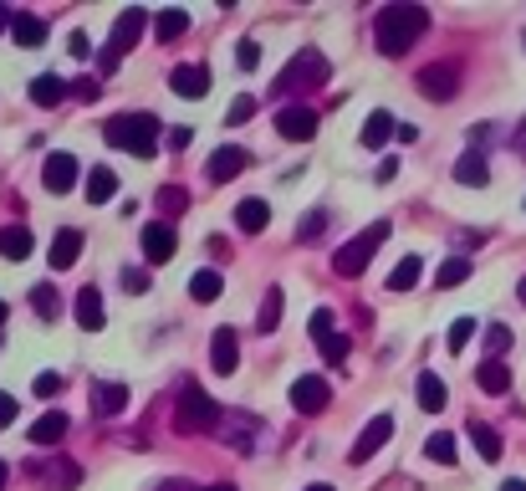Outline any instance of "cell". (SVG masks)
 <instances>
[{"mask_svg": "<svg viewBox=\"0 0 526 491\" xmlns=\"http://www.w3.org/2000/svg\"><path fill=\"white\" fill-rule=\"evenodd\" d=\"M424 31H429V11L414 5V0H394V5L373 16V47L384 57H404Z\"/></svg>", "mask_w": 526, "mask_h": 491, "instance_id": "obj_1", "label": "cell"}, {"mask_svg": "<svg viewBox=\"0 0 526 491\" xmlns=\"http://www.w3.org/2000/svg\"><path fill=\"white\" fill-rule=\"evenodd\" d=\"M103 139L113 149H129L139 159H154L159 154V118L154 113H118L103 123Z\"/></svg>", "mask_w": 526, "mask_h": 491, "instance_id": "obj_2", "label": "cell"}, {"mask_svg": "<svg viewBox=\"0 0 526 491\" xmlns=\"http://www.w3.org/2000/svg\"><path fill=\"white\" fill-rule=\"evenodd\" d=\"M220 420H225V404H215L200 384L180 389V410H174V430L180 435H215Z\"/></svg>", "mask_w": 526, "mask_h": 491, "instance_id": "obj_3", "label": "cell"}, {"mask_svg": "<svg viewBox=\"0 0 526 491\" xmlns=\"http://www.w3.org/2000/svg\"><path fill=\"white\" fill-rule=\"evenodd\" d=\"M388 231H394V225H388V220H378V225H368L363 235H353V241H347L343 251L333 256L337 277H363V266H368V261H373V251H378V246L388 241Z\"/></svg>", "mask_w": 526, "mask_h": 491, "instance_id": "obj_4", "label": "cell"}, {"mask_svg": "<svg viewBox=\"0 0 526 491\" xmlns=\"http://www.w3.org/2000/svg\"><path fill=\"white\" fill-rule=\"evenodd\" d=\"M327 82V57L317 52V47H302V52L286 62V72H282V82H276V92H307V88H322Z\"/></svg>", "mask_w": 526, "mask_h": 491, "instance_id": "obj_5", "label": "cell"}, {"mask_svg": "<svg viewBox=\"0 0 526 491\" xmlns=\"http://www.w3.org/2000/svg\"><path fill=\"white\" fill-rule=\"evenodd\" d=\"M414 82H419V92L429 103H449L460 92V62H429Z\"/></svg>", "mask_w": 526, "mask_h": 491, "instance_id": "obj_6", "label": "cell"}, {"mask_svg": "<svg viewBox=\"0 0 526 491\" xmlns=\"http://www.w3.org/2000/svg\"><path fill=\"white\" fill-rule=\"evenodd\" d=\"M327 404H333V384H327L322 374H302L292 384V410L296 414H322Z\"/></svg>", "mask_w": 526, "mask_h": 491, "instance_id": "obj_7", "label": "cell"}, {"mask_svg": "<svg viewBox=\"0 0 526 491\" xmlns=\"http://www.w3.org/2000/svg\"><path fill=\"white\" fill-rule=\"evenodd\" d=\"M388 435H394V414H373L368 425H363V435L353 440V451H347V461L353 465H363V461H373V455L388 445Z\"/></svg>", "mask_w": 526, "mask_h": 491, "instance_id": "obj_8", "label": "cell"}, {"mask_svg": "<svg viewBox=\"0 0 526 491\" xmlns=\"http://www.w3.org/2000/svg\"><path fill=\"white\" fill-rule=\"evenodd\" d=\"M31 476H36L46 491H77L82 465H77V461H67V455H52V461H36V465H31Z\"/></svg>", "mask_w": 526, "mask_h": 491, "instance_id": "obj_9", "label": "cell"}, {"mask_svg": "<svg viewBox=\"0 0 526 491\" xmlns=\"http://www.w3.org/2000/svg\"><path fill=\"white\" fill-rule=\"evenodd\" d=\"M149 21H154V16L139 11V5H133V11H123V16L113 21V41H108V52H113V57L133 52V47H139V37L149 31Z\"/></svg>", "mask_w": 526, "mask_h": 491, "instance_id": "obj_10", "label": "cell"}, {"mask_svg": "<svg viewBox=\"0 0 526 491\" xmlns=\"http://www.w3.org/2000/svg\"><path fill=\"white\" fill-rule=\"evenodd\" d=\"M256 420H251V414H241V410H225V420H220V430L215 435L225 440V445H231V451H256Z\"/></svg>", "mask_w": 526, "mask_h": 491, "instance_id": "obj_11", "label": "cell"}, {"mask_svg": "<svg viewBox=\"0 0 526 491\" xmlns=\"http://www.w3.org/2000/svg\"><path fill=\"white\" fill-rule=\"evenodd\" d=\"M312 338H317L322 359L333 363V369L347 359V338H343V333H333V312H327V308H317V312H312Z\"/></svg>", "mask_w": 526, "mask_h": 491, "instance_id": "obj_12", "label": "cell"}, {"mask_svg": "<svg viewBox=\"0 0 526 491\" xmlns=\"http://www.w3.org/2000/svg\"><path fill=\"white\" fill-rule=\"evenodd\" d=\"M245 164H251V154H245V149H235V143H225V149H215V154H210L205 180H210V184H231Z\"/></svg>", "mask_w": 526, "mask_h": 491, "instance_id": "obj_13", "label": "cell"}, {"mask_svg": "<svg viewBox=\"0 0 526 491\" xmlns=\"http://www.w3.org/2000/svg\"><path fill=\"white\" fill-rule=\"evenodd\" d=\"M174 251H180V235H174V225L169 220H154V225H143V256L154 261H174Z\"/></svg>", "mask_w": 526, "mask_h": 491, "instance_id": "obj_14", "label": "cell"}, {"mask_svg": "<svg viewBox=\"0 0 526 491\" xmlns=\"http://www.w3.org/2000/svg\"><path fill=\"white\" fill-rule=\"evenodd\" d=\"M235 363H241L235 328H215V338H210V369H215L220 379H231V374H235Z\"/></svg>", "mask_w": 526, "mask_h": 491, "instance_id": "obj_15", "label": "cell"}, {"mask_svg": "<svg viewBox=\"0 0 526 491\" xmlns=\"http://www.w3.org/2000/svg\"><path fill=\"white\" fill-rule=\"evenodd\" d=\"M276 133L292 143H307L312 133H317V113H312V108H282V113H276Z\"/></svg>", "mask_w": 526, "mask_h": 491, "instance_id": "obj_16", "label": "cell"}, {"mask_svg": "<svg viewBox=\"0 0 526 491\" xmlns=\"http://www.w3.org/2000/svg\"><path fill=\"white\" fill-rule=\"evenodd\" d=\"M169 88L180 92V98H205V92H210V72L200 62L174 67V72H169Z\"/></svg>", "mask_w": 526, "mask_h": 491, "instance_id": "obj_17", "label": "cell"}, {"mask_svg": "<svg viewBox=\"0 0 526 491\" xmlns=\"http://www.w3.org/2000/svg\"><path fill=\"white\" fill-rule=\"evenodd\" d=\"M41 180H46V190H52V194H67L72 184H77V159H72V154H52V159H46V169H41Z\"/></svg>", "mask_w": 526, "mask_h": 491, "instance_id": "obj_18", "label": "cell"}, {"mask_svg": "<svg viewBox=\"0 0 526 491\" xmlns=\"http://www.w3.org/2000/svg\"><path fill=\"white\" fill-rule=\"evenodd\" d=\"M92 410L98 414H123V404H129V389L123 384H108V379H92Z\"/></svg>", "mask_w": 526, "mask_h": 491, "instance_id": "obj_19", "label": "cell"}, {"mask_svg": "<svg viewBox=\"0 0 526 491\" xmlns=\"http://www.w3.org/2000/svg\"><path fill=\"white\" fill-rule=\"evenodd\" d=\"M235 225H241L245 235H261L271 225V205H266V200H256V194L241 200V205H235Z\"/></svg>", "mask_w": 526, "mask_h": 491, "instance_id": "obj_20", "label": "cell"}, {"mask_svg": "<svg viewBox=\"0 0 526 491\" xmlns=\"http://www.w3.org/2000/svg\"><path fill=\"white\" fill-rule=\"evenodd\" d=\"M11 37H15V47H41V41H46V21H41V16H31V11H15L11 16Z\"/></svg>", "mask_w": 526, "mask_h": 491, "instance_id": "obj_21", "label": "cell"}, {"mask_svg": "<svg viewBox=\"0 0 526 491\" xmlns=\"http://www.w3.org/2000/svg\"><path fill=\"white\" fill-rule=\"evenodd\" d=\"M77 256H82V231H57V241H52V272H67V266H77Z\"/></svg>", "mask_w": 526, "mask_h": 491, "instance_id": "obj_22", "label": "cell"}, {"mask_svg": "<svg viewBox=\"0 0 526 491\" xmlns=\"http://www.w3.org/2000/svg\"><path fill=\"white\" fill-rule=\"evenodd\" d=\"M455 180L470 184V190H486L490 184V169H486V154H475V149H465L460 164H455Z\"/></svg>", "mask_w": 526, "mask_h": 491, "instance_id": "obj_23", "label": "cell"}, {"mask_svg": "<svg viewBox=\"0 0 526 491\" xmlns=\"http://www.w3.org/2000/svg\"><path fill=\"white\" fill-rule=\"evenodd\" d=\"M67 98V82L57 78V72H41V78H31V103L36 108H57Z\"/></svg>", "mask_w": 526, "mask_h": 491, "instance_id": "obj_24", "label": "cell"}, {"mask_svg": "<svg viewBox=\"0 0 526 491\" xmlns=\"http://www.w3.org/2000/svg\"><path fill=\"white\" fill-rule=\"evenodd\" d=\"M118 194V174L108 164H92V174H88V205H108Z\"/></svg>", "mask_w": 526, "mask_h": 491, "instance_id": "obj_25", "label": "cell"}, {"mask_svg": "<svg viewBox=\"0 0 526 491\" xmlns=\"http://www.w3.org/2000/svg\"><path fill=\"white\" fill-rule=\"evenodd\" d=\"M0 256L5 261H26L31 256V231L26 225H0Z\"/></svg>", "mask_w": 526, "mask_h": 491, "instance_id": "obj_26", "label": "cell"}, {"mask_svg": "<svg viewBox=\"0 0 526 491\" xmlns=\"http://www.w3.org/2000/svg\"><path fill=\"white\" fill-rule=\"evenodd\" d=\"M77 323L88 328V333L103 328V292H98V287H82L77 292Z\"/></svg>", "mask_w": 526, "mask_h": 491, "instance_id": "obj_27", "label": "cell"}, {"mask_svg": "<svg viewBox=\"0 0 526 491\" xmlns=\"http://www.w3.org/2000/svg\"><path fill=\"white\" fill-rule=\"evenodd\" d=\"M475 384L486 389V394H506V389H511V369H506L500 359H486L480 369H475Z\"/></svg>", "mask_w": 526, "mask_h": 491, "instance_id": "obj_28", "label": "cell"}, {"mask_svg": "<svg viewBox=\"0 0 526 491\" xmlns=\"http://www.w3.org/2000/svg\"><path fill=\"white\" fill-rule=\"evenodd\" d=\"M394 133H398V118L384 113V108H378V113H368V123H363V143H368V149H378V143L394 139Z\"/></svg>", "mask_w": 526, "mask_h": 491, "instance_id": "obj_29", "label": "cell"}, {"mask_svg": "<svg viewBox=\"0 0 526 491\" xmlns=\"http://www.w3.org/2000/svg\"><path fill=\"white\" fill-rule=\"evenodd\" d=\"M67 435V414H41L36 425H31V445H57V440Z\"/></svg>", "mask_w": 526, "mask_h": 491, "instance_id": "obj_30", "label": "cell"}, {"mask_svg": "<svg viewBox=\"0 0 526 491\" xmlns=\"http://www.w3.org/2000/svg\"><path fill=\"white\" fill-rule=\"evenodd\" d=\"M419 277H424V256H404L388 277V292H409V287H419Z\"/></svg>", "mask_w": 526, "mask_h": 491, "instance_id": "obj_31", "label": "cell"}, {"mask_svg": "<svg viewBox=\"0 0 526 491\" xmlns=\"http://www.w3.org/2000/svg\"><path fill=\"white\" fill-rule=\"evenodd\" d=\"M31 308H36L41 323H57V318H62V298H57V287H52V282H46V287H31Z\"/></svg>", "mask_w": 526, "mask_h": 491, "instance_id": "obj_32", "label": "cell"}, {"mask_svg": "<svg viewBox=\"0 0 526 491\" xmlns=\"http://www.w3.org/2000/svg\"><path fill=\"white\" fill-rule=\"evenodd\" d=\"M276 323H282V287H266L261 312H256V333H276Z\"/></svg>", "mask_w": 526, "mask_h": 491, "instance_id": "obj_33", "label": "cell"}, {"mask_svg": "<svg viewBox=\"0 0 526 491\" xmlns=\"http://www.w3.org/2000/svg\"><path fill=\"white\" fill-rule=\"evenodd\" d=\"M220 292H225V277H220V272H210V266H205V272H194V277H190V298H194V302H215Z\"/></svg>", "mask_w": 526, "mask_h": 491, "instance_id": "obj_34", "label": "cell"}, {"mask_svg": "<svg viewBox=\"0 0 526 491\" xmlns=\"http://www.w3.org/2000/svg\"><path fill=\"white\" fill-rule=\"evenodd\" d=\"M470 440H475V451H480V461H500V435L486 420H470Z\"/></svg>", "mask_w": 526, "mask_h": 491, "instance_id": "obj_35", "label": "cell"}, {"mask_svg": "<svg viewBox=\"0 0 526 491\" xmlns=\"http://www.w3.org/2000/svg\"><path fill=\"white\" fill-rule=\"evenodd\" d=\"M419 410L424 414L445 410V384H439V374H419Z\"/></svg>", "mask_w": 526, "mask_h": 491, "instance_id": "obj_36", "label": "cell"}, {"mask_svg": "<svg viewBox=\"0 0 526 491\" xmlns=\"http://www.w3.org/2000/svg\"><path fill=\"white\" fill-rule=\"evenodd\" d=\"M154 31H159V41H180L184 31H190V16H184V11H159Z\"/></svg>", "mask_w": 526, "mask_h": 491, "instance_id": "obj_37", "label": "cell"}, {"mask_svg": "<svg viewBox=\"0 0 526 491\" xmlns=\"http://www.w3.org/2000/svg\"><path fill=\"white\" fill-rule=\"evenodd\" d=\"M159 210H164V215H184V210H190V190H184V184H164V190H159Z\"/></svg>", "mask_w": 526, "mask_h": 491, "instance_id": "obj_38", "label": "cell"}, {"mask_svg": "<svg viewBox=\"0 0 526 491\" xmlns=\"http://www.w3.org/2000/svg\"><path fill=\"white\" fill-rule=\"evenodd\" d=\"M424 455H429L435 465H449V461H455V435H445V430L429 435V440H424Z\"/></svg>", "mask_w": 526, "mask_h": 491, "instance_id": "obj_39", "label": "cell"}, {"mask_svg": "<svg viewBox=\"0 0 526 491\" xmlns=\"http://www.w3.org/2000/svg\"><path fill=\"white\" fill-rule=\"evenodd\" d=\"M465 277H470V261L465 256H449L445 266H439V277H435V287H460Z\"/></svg>", "mask_w": 526, "mask_h": 491, "instance_id": "obj_40", "label": "cell"}, {"mask_svg": "<svg viewBox=\"0 0 526 491\" xmlns=\"http://www.w3.org/2000/svg\"><path fill=\"white\" fill-rule=\"evenodd\" d=\"M470 338H475V318H455V323H449V333H445V349L460 353Z\"/></svg>", "mask_w": 526, "mask_h": 491, "instance_id": "obj_41", "label": "cell"}, {"mask_svg": "<svg viewBox=\"0 0 526 491\" xmlns=\"http://www.w3.org/2000/svg\"><path fill=\"white\" fill-rule=\"evenodd\" d=\"M251 113H256V98H251V92H241V98L231 103V113H225V123H231V129H241V123H251Z\"/></svg>", "mask_w": 526, "mask_h": 491, "instance_id": "obj_42", "label": "cell"}, {"mask_svg": "<svg viewBox=\"0 0 526 491\" xmlns=\"http://www.w3.org/2000/svg\"><path fill=\"white\" fill-rule=\"evenodd\" d=\"M149 272H143V266H129V272H123V292H129V298H143V292H149Z\"/></svg>", "mask_w": 526, "mask_h": 491, "instance_id": "obj_43", "label": "cell"}, {"mask_svg": "<svg viewBox=\"0 0 526 491\" xmlns=\"http://www.w3.org/2000/svg\"><path fill=\"white\" fill-rule=\"evenodd\" d=\"M322 225H327V215H322V210H312V215L302 220V225H296V241H317Z\"/></svg>", "mask_w": 526, "mask_h": 491, "instance_id": "obj_44", "label": "cell"}, {"mask_svg": "<svg viewBox=\"0 0 526 491\" xmlns=\"http://www.w3.org/2000/svg\"><path fill=\"white\" fill-rule=\"evenodd\" d=\"M256 62H261V47H256V41H241V47H235V67H241V72H251Z\"/></svg>", "mask_w": 526, "mask_h": 491, "instance_id": "obj_45", "label": "cell"}, {"mask_svg": "<svg viewBox=\"0 0 526 491\" xmlns=\"http://www.w3.org/2000/svg\"><path fill=\"white\" fill-rule=\"evenodd\" d=\"M486 143H496V129H490V123H475V129H470V149L480 154Z\"/></svg>", "mask_w": 526, "mask_h": 491, "instance_id": "obj_46", "label": "cell"}, {"mask_svg": "<svg viewBox=\"0 0 526 491\" xmlns=\"http://www.w3.org/2000/svg\"><path fill=\"white\" fill-rule=\"evenodd\" d=\"M506 349H511V328H490V359H500Z\"/></svg>", "mask_w": 526, "mask_h": 491, "instance_id": "obj_47", "label": "cell"}, {"mask_svg": "<svg viewBox=\"0 0 526 491\" xmlns=\"http://www.w3.org/2000/svg\"><path fill=\"white\" fill-rule=\"evenodd\" d=\"M15 414H21V404H15V394H5V389H0V430L11 425Z\"/></svg>", "mask_w": 526, "mask_h": 491, "instance_id": "obj_48", "label": "cell"}, {"mask_svg": "<svg viewBox=\"0 0 526 491\" xmlns=\"http://www.w3.org/2000/svg\"><path fill=\"white\" fill-rule=\"evenodd\" d=\"M57 389H62V374H36V394H41V400H52Z\"/></svg>", "mask_w": 526, "mask_h": 491, "instance_id": "obj_49", "label": "cell"}, {"mask_svg": "<svg viewBox=\"0 0 526 491\" xmlns=\"http://www.w3.org/2000/svg\"><path fill=\"white\" fill-rule=\"evenodd\" d=\"M67 52L77 57V62H88V57H92V47H88V37H82V31H72V41H67Z\"/></svg>", "mask_w": 526, "mask_h": 491, "instance_id": "obj_50", "label": "cell"}, {"mask_svg": "<svg viewBox=\"0 0 526 491\" xmlns=\"http://www.w3.org/2000/svg\"><path fill=\"white\" fill-rule=\"evenodd\" d=\"M154 491H200L194 481H184V476H174V481H154Z\"/></svg>", "mask_w": 526, "mask_h": 491, "instance_id": "obj_51", "label": "cell"}, {"mask_svg": "<svg viewBox=\"0 0 526 491\" xmlns=\"http://www.w3.org/2000/svg\"><path fill=\"white\" fill-rule=\"evenodd\" d=\"M511 149H516V154L526 159V118H521V123H516V133H511Z\"/></svg>", "mask_w": 526, "mask_h": 491, "instance_id": "obj_52", "label": "cell"}, {"mask_svg": "<svg viewBox=\"0 0 526 491\" xmlns=\"http://www.w3.org/2000/svg\"><path fill=\"white\" fill-rule=\"evenodd\" d=\"M169 149H190V129H174V133H169Z\"/></svg>", "mask_w": 526, "mask_h": 491, "instance_id": "obj_53", "label": "cell"}, {"mask_svg": "<svg viewBox=\"0 0 526 491\" xmlns=\"http://www.w3.org/2000/svg\"><path fill=\"white\" fill-rule=\"evenodd\" d=\"M98 92H103V88H98V82H92V78H88V82H77V98H88V103H92V98H98Z\"/></svg>", "mask_w": 526, "mask_h": 491, "instance_id": "obj_54", "label": "cell"}, {"mask_svg": "<svg viewBox=\"0 0 526 491\" xmlns=\"http://www.w3.org/2000/svg\"><path fill=\"white\" fill-rule=\"evenodd\" d=\"M11 16H15L11 5H0V31H11Z\"/></svg>", "mask_w": 526, "mask_h": 491, "instance_id": "obj_55", "label": "cell"}, {"mask_svg": "<svg viewBox=\"0 0 526 491\" xmlns=\"http://www.w3.org/2000/svg\"><path fill=\"white\" fill-rule=\"evenodd\" d=\"M500 491H526V481H521V476H511V481H506Z\"/></svg>", "mask_w": 526, "mask_h": 491, "instance_id": "obj_56", "label": "cell"}, {"mask_svg": "<svg viewBox=\"0 0 526 491\" xmlns=\"http://www.w3.org/2000/svg\"><path fill=\"white\" fill-rule=\"evenodd\" d=\"M200 491H235L231 481H215V486H200Z\"/></svg>", "mask_w": 526, "mask_h": 491, "instance_id": "obj_57", "label": "cell"}, {"mask_svg": "<svg viewBox=\"0 0 526 491\" xmlns=\"http://www.w3.org/2000/svg\"><path fill=\"white\" fill-rule=\"evenodd\" d=\"M516 298H521V308H526V277H521V287H516Z\"/></svg>", "mask_w": 526, "mask_h": 491, "instance_id": "obj_58", "label": "cell"}, {"mask_svg": "<svg viewBox=\"0 0 526 491\" xmlns=\"http://www.w3.org/2000/svg\"><path fill=\"white\" fill-rule=\"evenodd\" d=\"M5 318H11V308H5V302H0V328H5Z\"/></svg>", "mask_w": 526, "mask_h": 491, "instance_id": "obj_59", "label": "cell"}, {"mask_svg": "<svg viewBox=\"0 0 526 491\" xmlns=\"http://www.w3.org/2000/svg\"><path fill=\"white\" fill-rule=\"evenodd\" d=\"M0 491H5V461H0Z\"/></svg>", "mask_w": 526, "mask_h": 491, "instance_id": "obj_60", "label": "cell"}, {"mask_svg": "<svg viewBox=\"0 0 526 491\" xmlns=\"http://www.w3.org/2000/svg\"><path fill=\"white\" fill-rule=\"evenodd\" d=\"M307 491H333V486H322V481H317V486H307Z\"/></svg>", "mask_w": 526, "mask_h": 491, "instance_id": "obj_61", "label": "cell"}]
</instances>
